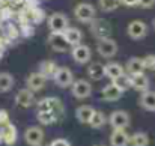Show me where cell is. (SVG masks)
Returning a JSON list of instances; mask_svg holds the SVG:
<instances>
[{
    "label": "cell",
    "mask_w": 155,
    "mask_h": 146,
    "mask_svg": "<svg viewBox=\"0 0 155 146\" xmlns=\"http://www.w3.org/2000/svg\"><path fill=\"white\" fill-rule=\"evenodd\" d=\"M38 111H50L57 118V121L63 119V116H65L63 102L57 97H47L38 101Z\"/></svg>",
    "instance_id": "6da1fadb"
},
{
    "label": "cell",
    "mask_w": 155,
    "mask_h": 146,
    "mask_svg": "<svg viewBox=\"0 0 155 146\" xmlns=\"http://www.w3.org/2000/svg\"><path fill=\"white\" fill-rule=\"evenodd\" d=\"M89 29H91V33H92L95 38H98V41H100V39L110 38L111 30H113L111 24H110L105 18H95V20H92V21L89 23Z\"/></svg>",
    "instance_id": "7a4b0ae2"
},
{
    "label": "cell",
    "mask_w": 155,
    "mask_h": 146,
    "mask_svg": "<svg viewBox=\"0 0 155 146\" xmlns=\"http://www.w3.org/2000/svg\"><path fill=\"white\" fill-rule=\"evenodd\" d=\"M69 27V20L65 14L54 12L48 17V29L51 33H63Z\"/></svg>",
    "instance_id": "3957f363"
},
{
    "label": "cell",
    "mask_w": 155,
    "mask_h": 146,
    "mask_svg": "<svg viewBox=\"0 0 155 146\" xmlns=\"http://www.w3.org/2000/svg\"><path fill=\"white\" fill-rule=\"evenodd\" d=\"M95 6L91 3H78L74 8V17L81 23H91L92 20H95Z\"/></svg>",
    "instance_id": "277c9868"
},
{
    "label": "cell",
    "mask_w": 155,
    "mask_h": 146,
    "mask_svg": "<svg viewBox=\"0 0 155 146\" xmlns=\"http://www.w3.org/2000/svg\"><path fill=\"white\" fill-rule=\"evenodd\" d=\"M108 122H110V125L113 127V130H125V128L130 125L131 119H130V114H128L125 110H114V111L110 114Z\"/></svg>",
    "instance_id": "5b68a950"
},
{
    "label": "cell",
    "mask_w": 155,
    "mask_h": 146,
    "mask_svg": "<svg viewBox=\"0 0 155 146\" xmlns=\"http://www.w3.org/2000/svg\"><path fill=\"white\" fill-rule=\"evenodd\" d=\"M71 94H72V97H75L77 99L89 98L91 94H92V85L89 81H86L84 78H80V80H77V81L72 83Z\"/></svg>",
    "instance_id": "8992f818"
},
{
    "label": "cell",
    "mask_w": 155,
    "mask_h": 146,
    "mask_svg": "<svg viewBox=\"0 0 155 146\" xmlns=\"http://www.w3.org/2000/svg\"><path fill=\"white\" fill-rule=\"evenodd\" d=\"M53 80L56 81V85H57L59 88L65 89V88L72 86V83H74V75H72V72H71L69 68H66V66H59V69L56 71V74H54V77H53Z\"/></svg>",
    "instance_id": "52a82bcc"
},
{
    "label": "cell",
    "mask_w": 155,
    "mask_h": 146,
    "mask_svg": "<svg viewBox=\"0 0 155 146\" xmlns=\"http://www.w3.org/2000/svg\"><path fill=\"white\" fill-rule=\"evenodd\" d=\"M24 140L29 146H41L44 142V130L41 127H29L24 133Z\"/></svg>",
    "instance_id": "ba28073f"
},
{
    "label": "cell",
    "mask_w": 155,
    "mask_h": 146,
    "mask_svg": "<svg viewBox=\"0 0 155 146\" xmlns=\"http://www.w3.org/2000/svg\"><path fill=\"white\" fill-rule=\"evenodd\" d=\"M127 33L131 39H142L148 35V26L142 21V20H134L128 24L127 27Z\"/></svg>",
    "instance_id": "9c48e42d"
},
{
    "label": "cell",
    "mask_w": 155,
    "mask_h": 146,
    "mask_svg": "<svg viewBox=\"0 0 155 146\" xmlns=\"http://www.w3.org/2000/svg\"><path fill=\"white\" fill-rule=\"evenodd\" d=\"M97 51L100 56L103 57H114L116 53H117V44L116 41H113L111 38H107V39H100L98 41V45H97Z\"/></svg>",
    "instance_id": "30bf717a"
},
{
    "label": "cell",
    "mask_w": 155,
    "mask_h": 146,
    "mask_svg": "<svg viewBox=\"0 0 155 146\" xmlns=\"http://www.w3.org/2000/svg\"><path fill=\"white\" fill-rule=\"evenodd\" d=\"M71 56L74 59V62H77L78 65H84L91 60L92 57V51L87 45H83V44H78L75 47H72L71 50Z\"/></svg>",
    "instance_id": "8fae6325"
},
{
    "label": "cell",
    "mask_w": 155,
    "mask_h": 146,
    "mask_svg": "<svg viewBox=\"0 0 155 146\" xmlns=\"http://www.w3.org/2000/svg\"><path fill=\"white\" fill-rule=\"evenodd\" d=\"M27 89H30L32 92H38V91H42L47 85V77L42 75L39 71L38 72H32L29 77H27Z\"/></svg>",
    "instance_id": "7c38bea8"
},
{
    "label": "cell",
    "mask_w": 155,
    "mask_h": 146,
    "mask_svg": "<svg viewBox=\"0 0 155 146\" xmlns=\"http://www.w3.org/2000/svg\"><path fill=\"white\" fill-rule=\"evenodd\" d=\"M48 44H50L51 50H54L56 53H66L68 48L71 47V45L66 42L63 33H50V36H48Z\"/></svg>",
    "instance_id": "4fadbf2b"
},
{
    "label": "cell",
    "mask_w": 155,
    "mask_h": 146,
    "mask_svg": "<svg viewBox=\"0 0 155 146\" xmlns=\"http://www.w3.org/2000/svg\"><path fill=\"white\" fill-rule=\"evenodd\" d=\"M35 102V92H32L30 89H20L15 95V104L21 108H27L30 105H33Z\"/></svg>",
    "instance_id": "5bb4252c"
},
{
    "label": "cell",
    "mask_w": 155,
    "mask_h": 146,
    "mask_svg": "<svg viewBox=\"0 0 155 146\" xmlns=\"http://www.w3.org/2000/svg\"><path fill=\"white\" fill-rule=\"evenodd\" d=\"M2 137H3V143L6 146H12L15 145L17 142V137H18V131H17V127L14 124H6L2 127Z\"/></svg>",
    "instance_id": "9a60e30c"
},
{
    "label": "cell",
    "mask_w": 155,
    "mask_h": 146,
    "mask_svg": "<svg viewBox=\"0 0 155 146\" xmlns=\"http://www.w3.org/2000/svg\"><path fill=\"white\" fill-rule=\"evenodd\" d=\"M110 145L111 146H128L130 145V136L125 130H113L110 136Z\"/></svg>",
    "instance_id": "2e32d148"
},
{
    "label": "cell",
    "mask_w": 155,
    "mask_h": 146,
    "mask_svg": "<svg viewBox=\"0 0 155 146\" xmlns=\"http://www.w3.org/2000/svg\"><path fill=\"white\" fill-rule=\"evenodd\" d=\"M122 91L114 85V83H110V85H107V86H104L103 91H101V95H103V99L105 101H117L119 98L122 97Z\"/></svg>",
    "instance_id": "e0dca14e"
},
{
    "label": "cell",
    "mask_w": 155,
    "mask_h": 146,
    "mask_svg": "<svg viewBox=\"0 0 155 146\" xmlns=\"http://www.w3.org/2000/svg\"><path fill=\"white\" fill-rule=\"evenodd\" d=\"M63 36H65L66 42H68L71 47H75V45L81 44L83 33H81V30L77 29V27H68V29L63 32Z\"/></svg>",
    "instance_id": "ac0fdd59"
},
{
    "label": "cell",
    "mask_w": 155,
    "mask_h": 146,
    "mask_svg": "<svg viewBox=\"0 0 155 146\" xmlns=\"http://www.w3.org/2000/svg\"><path fill=\"white\" fill-rule=\"evenodd\" d=\"M139 104L142 105V108L148 111H155V91L142 92V95L139 98Z\"/></svg>",
    "instance_id": "d6986e66"
},
{
    "label": "cell",
    "mask_w": 155,
    "mask_h": 146,
    "mask_svg": "<svg viewBox=\"0 0 155 146\" xmlns=\"http://www.w3.org/2000/svg\"><path fill=\"white\" fill-rule=\"evenodd\" d=\"M94 113H95V108L94 107H91V105H80L75 110V118L81 124H89L91 119H92V116H94Z\"/></svg>",
    "instance_id": "ffe728a7"
},
{
    "label": "cell",
    "mask_w": 155,
    "mask_h": 146,
    "mask_svg": "<svg viewBox=\"0 0 155 146\" xmlns=\"http://www.w3.org/2000/svg\"><path fill=\"white\" fill-rule=\"evenodd\" d=\"M125 71L130 74V75H136V74H142L145 71V66H143V60L140 57H131L127 65H125Z\"/></svg>",
    "instance_id": "44dd1931"
},
{
    "label": "cell",
    "mask_w": 155,
    "mask_h": 146,
    "mask_svg": "<svg viewBox=\"0 0 155 146\" xmlns=\"http://www.w3.org/2000/svg\"><path fill=\"white\" fill-rule=\"evenodd\" d=\"M87 75L92 80H101L105 77V65L100 62H94L87 66Z\"/></svg>",
    "instance_id": "7402d4cb"
},
{
    "label": "cell",
    "mask_w": 155,
    "mask_h": 146,
    "mask_svg": "<svg viewBox=\"0 0 155 146\" xmlns=\"http://www.w3.org/2000/svg\"><path fill=\"white\" fill-rule=\"evenodd\" d=\"M131 83H133V88L139 92H146L149 89V78L143 72L131 75Z\"/></svg>",
    "instance_id": "603a6c76"
},
{
    "label": "cell",
    "mask_w": 155,
    "mask_h": 146,
    "mask_svg": "<svg viewBox=\"0 0 155 146\" xmlns=\"http://www.w3.org/2000/svg\"><path fill=\"white\" fill-rule=\"evenodd\" d=\"M124 74H125V68L122 65H119L116 62H110L105 65V77H108L110 80H114Z\"/></svg>",
    "instance_id": "cb8c5ba5"
},
{
    "label": "cell",
    "mask_w": 155,
    "mask_h": 146,
    "mask_svg": "<svg viewBox=\"0 0 155 146\" xmlns=\"http://www.w3.org/2000/svg\"><path fill=\"white\" fill-rule=\"evenodd\" d=\"M57 69H59V66L54 60H44L39 63V72L42 75H45L47 78H53Z\"/></svg>",
    "instance_id": "d4e9b609"
},
{
    "label": "cell",
    "mask_w": 155,
    "mask_h": 146,
    "mask_svg": "<svg viewBox=\"0 0 155 146\" xmlns=\"http://www.w3.org/2000/svg\"><path fill=\"white\" fill-rule=\"evenodd\" d=\"M130 146H149V137L146 133H134L130 136Z\"/></svg>",
    "instance_id": "484cf974"
},
{
    "label": "cell",
    "mask_w": 155,
    "mask_h": 146,
    "mask_svg": "<svg viewBox=\"0 0 155 146\" xmlns=\"http://www.w3.org/2000/svg\"><path fill=\"white\" fill-rule=\"evenodd\" d=\"M14 77L9 72H0V92H8L14 86Z\"/></svg>",
    "instance_id": "4316f807"
},
{
    "label": "cell",
    "mask_w": 155,
    "mask_h": 146,
    "mask_svg": "<svg viewBox=\"0 0 155 146\" xmlns=\"http://www.w3.org/2000/svg\"><path fill=\"white\" fill-rule=\"evenodd\" d=\"M105 122H107V116L104 114L103 111L95 110V113H94V116H92V119H91L89 125H91L92 128L98 130V128H103L104 125H105Z\"/></svg>",
    "instance_id": "83f0119b"
},
{
    "label": "cell",
    "mask_w": 155,
    "mask_h": 146,
    "mask_svg": "<svg viewBox=\"0 0 155 146\" xmlns=\"http://www.w3.org/2000/svg\"><path fill=\"white\" fill-rule=\"evenodd\" d=\"M113 83L122 91V92H125V91H128L130 88H133V83H131V75H127V74H124V75H120V77H117V78H114L113 80Z\"/></svg>",
    "instance_id": "f1b7e54d"
},
{
    "label": "cell",
    "mask_w": 155,
    "mask_h": 146,
    "mask_svg": "<svg viewBox=\"0 0 155 146\" xmlns=\"http://www.w3.org/2000/svg\"><path fill=\"white\" fill-rule=\"evenodd\" d=\"M36 118H38V122L41 125H53L57 122V118L50 111H38Z\"/></svg>",
    "instance_id": "f546056e"
},
{
    "label": "cell",
    "mask_w": 155,
    "mask_h": 146,
    "mask_svg": "<svg viewBox=\"0 0 155 146\" xmlns=\"http://www.w3.org/2000/svg\"><path fill=\"white\" fill-rule=\"evenodd\" d=\"M120 5H122L120 0H100V8H101V11H104V12L116 11Z\"/></svg>",
    "instance_id": "4dcf8cb0"
},
{
    "label": "cell",
    "mask_w": 155,
    "mask_h": 146,
    "mask_svg": "<svg viewBox=\"0 0 155 146\" xmlns=\"http://www.w3.org/2000/svg\"><path fill=\"white\" fill-rule=\"evenodd\" d=\"M142 60H143L145 69H155V54H148Z\"/></svg>",
    "instance_id": "1f68e13d"
},
{
    "label": "cell",
    "mask_w": 155,
    "mask_h": 146,
    "mask_svg": "<svg viewBox=\"0 0 155 146\" xmlns=\"http://www.w3.org/2000/svg\"><path fill=\"white\" fill-rule=\"evenodd\" d=\"M9 124V113L3 108H0V127Z\"/></svg>",
    "instance_id": "d6a6232c"
},
{
    "label": "cell",
    "mask_w": 155,
    "mask_h": 146,
    "mask_svg": "<svg viewBox=\"0 0 155 146\" xmlns=\"http://www.w3.org/2000/svg\"><path fill=\"white\" fill-rule=\"evenodd\" d=\"M8 32H9V33H8V36H9V38H14V39H15V38L18 36V33H20V32L17 30V27H14L12 24H9V26H8Z\"/></svg>",
    "instance_id": "836d02e7"
},
{
    "label": "cell",
    "mask_w": 155,
    "mask_h": 146,
    "mask_svg": "<svg viewBox=\"0 0 155 146\" xmlns=\"http://www.w3.org/2000/svg\"><path fill=\"white\" fill-rule=\"evenodd\" d=\"M50 146H71V145H69V142L66 139H56V140L51 142Z\"/></svg>",
    "instance_id": "e575fe53"
},
{
    "label": "cell",
    "mask_w": 155,
    "mask_h": 146,
    "mask_svg": "<svg viewBox=\"0 0 155 146\" xmlns=\"http://www.w3.org/2000/svg\"><path fill=\"white\" fill-rule=\"evenodd\" d=\"M139 5L142 8H152L155 5V0H139Z\"/></svg>",
    "instance_id": "d590c367"
},
{
    "label": "cell",
    "mask_w": 155,
    "mask_h": 146,
    "mask_svg": "<svg viewBox=\"0 0 155 146\" xmlns=\"http://www.w3.org/2000/svg\"><path fill=\"white\" fill-rule=\"evenodd\" d=\"M120 2L125 6H136V5H139V0H120Z\"/></svg>",
    "instance_id": "8d00e7d4"
},
{
    "label": "cell",
    "mask_w": 155,
    "mask_h": 146,
    "mask_svg": "<svg viewBox=\"0 0 155 146\" xmlns=\"http://www.w3.org/2000/svg\"><path fill=\"white\" fill-rule=\"evenodd\" d=\"M0 143H3V137H2V131H0Z\"/></svg>",
    "instance_id": "74e56055"
},
{
    "label": "cell",
    "mask_w": 155,
    "mask_h": 146,
    "mask_svg": "<svg viewBox=\"0 0 155 146\" xmlns=\"http://www.w3.org/2000/svg\"><path fill=\"white\" fill-rule=\"evenodd\" d=\"M152 27H154V30H155V18L152 20Z\"/></svg>",
    "instance_id": "f35d334b"
},
{
    "label": "cell",
    "mask_w": 155,
    "mask_h": 146,
    "mask_svg": "<svg viewBox=\"0 0 155 146\" xmlns=\"http://www.w3.org/2000/svg\"><path fill=\"white\" fill-rule=\"evenodd\" d=\"M94 146H104V145H94Z\"/></svg>",
    "instance_id": "ab89813d"
}]
</instances>
